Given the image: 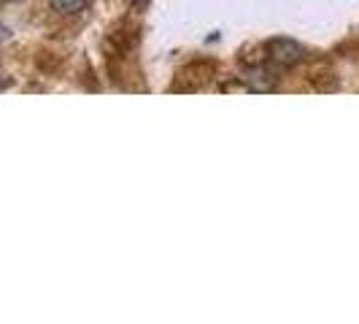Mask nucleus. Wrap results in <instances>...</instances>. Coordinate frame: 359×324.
<instances>
[{
	"label": "nucleus",
	"instance_id": "obj_1",
	"mask_svg": "<svg viewBox=\"0 0 359 324\" xmlns=\"http://www.w3.org/2000/svg\"><path fill=\"white\" fill-rule=\"evenodd\" d=\"M268 57L273 65H278V68H292V65H297V62H303V46L300 43H294V41H289V38H276V41H270L268 43Z\"/></svg>",
	"mask_w": 359,
	"mask_h": 324
},
{
	"label": "nucleus",
	"instance_id": "obj_2",
	"mask_svg": "<svg viewBox=\"0 0 359 324\" xmlns=\"http://www.w3.org/2000/svg\"><path fill=\"white\" fill-rule=\"evenodd\" d=\"M87 6H90V0H52L54 11H57V14H65V17L84 11Z\"/></svg>",
	"mask_w": 359,
	"mask_h": 324
},
{
	"label": "nucleus",
	"instance_id": "obj_3",
	"mask_svg": "<svg viewBox=\"0 0 359 324\" xmlns=\"http://www.w3.org/2000/svg\"><path fill=\"white\" fill-rule=\"evenodd\" d=\"M8 3H17V0H8Z\"/></svg>",
	"mask_w": 359,
	"mask_h": 324
}]
</instances>
